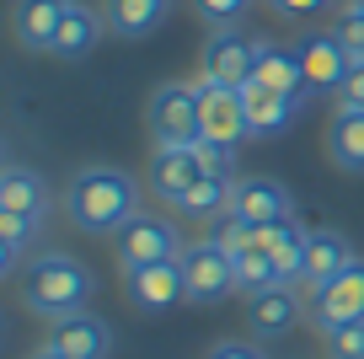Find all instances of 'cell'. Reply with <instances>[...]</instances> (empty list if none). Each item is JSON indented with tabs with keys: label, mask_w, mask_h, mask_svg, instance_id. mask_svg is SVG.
Wrapping results in <instances>:
<instances>
[{
	"label": "cell",
	"mask_w": 364,
	"mask_h": 359,
	"mask_svg": "<svg viewBox=\"0 0 364 359\" xmlns=\"http://www.w3.org/2000/svg\"><path fill=\"white\" fill-rule=\"evenodd\" d=\"M306 316L321 327V333L348 327V322H364V263L353 258L338 279H327L321 290H311L306 295Z\"/></svg>",
	"instance_id": "6"
},
{
	"label": "cell",
	"mask_w": 364,
	"mask_h": 359,
	"mask_svg": "<svg viewBox=\"0 0 364 359\" xmlns=\"http://www.w3.org/2000/svg\"><path fill=\"white\" fill-rule=\"evenodd\" d=\"M182 247H188V241L177 236V225H171L166 214H150V209L129 214L113 231V252H118V269L124 274L150 269V263H161V258H182Z\"/></svg>",
	"instance_id": "4"
},
{
	"label": "cell",
	"mask_w": 364,
	"mask_h": 359,
	"mask_svg": "<svg viewBox=\"0 0 364 359\" xmlns=\"http://www.w3.org/2000/svg\"><path fill=\"white\" fill-rule=\"evenodd\" d=\"M124 279H129V301H134L139 311H166V306L188 301V274H182V258H161V263H150V269L124 274Z\"/></svg>",
	"instance_id": "10"
},
{
	"label": "cell",
	"mask_w": 364,
	"mask_h": 359,
	"mask_svg": "<svg viewBox=\"0 0 364 359\" xmlns=\"http://www.w3.org/2000/svg\"><path fill=\"white\" fill-rule=\"evenodd\" d=\"M65 214L86 236H113L129 214H139V182L124 167H107V161L80 167L65 188Z\"/></svg>",
	"instance_id": "1"
},
{
	"label": "cell",
	"mask_w": 364,
	"mask_h": 359,
	"mask_svg": "<svg viewBox=\"0 0 364 359\" xmlns=\"http://www.w3.org/2000/svg\"><path fill=\"white\" fill-rule=\"evenodd\" d=\"M198 177H204V172H198L193 145H156L150 150V193H156L161 204H177Z\"/></svg>",
	"instance_id": "14"
},
{
	"label": "cell",
	"mask_w": 364,
	"mask_h": 359,
	"mask_svg": "<svg viewBox=\"0 0 364 359\" xmlns=\"http://www.w3.org/2000/svg\"><path fill=\"white\" fill-rule=\"evenodd\" d=\"M338 108H364V65H353L338 86Z\"/></svg>",
	"instance_id": "31"
},
{
	"label": "cell",
	"mask_w": 364,
	"mask_h": 359,
	"mask_svg": "<svg viewBox=\"0 0 364 359\" xmlns=\"http://www.w3.org/2000/svg\"><path fill=\"white\" fill-rule=\"evenodd\" d=\"M279 16H289V22H311V16H321L332 6V0H268Z\"/></svg>",
	"instance_id": "30"
},
{
	"label": "cell",
	"mask_w": 364,
	"mask_h": 359,
	"mask_svg": "<svg viewBox=\"0 0 364 359\" xmlns=\"http://www.w3.org/2000/svg\"><path fill=\"white\" fill-rule=\"evenodd\" d=\"M48 348L65 359H107L113 354V327L91 311H75V316H59L54 333H48Z\"/></svg>",
	"instance_id": "11"
},
{
	"label": "cell",
	"mask_w": 364,
	"mask_h": 359,
	"mask_svg": "<svg viewBox=\"0 0 364 359\" xmlns=\"http://www.w3.org/2000/svg\"><path fill=\"white\" fill-rule=\"evenodd\" d=\"M65 11H70V0H16V11H11L16 43L33 48V54H48V43H54Z\"/></svg>",
	"instance_id": "17"
},
{
	"label": "cell",
	"mask_w": 364,
	"mask_h": 359,
	"mask_svg": "<svg viewBox=\"0 0 364 359\" xmlns=\"http://www.w3.org/2000/svg\"><path fill=\"white\" fill-rule=\"evenodd\" d=\"M327 338V354L332 359H364V322H348V327H332Z\"/></svg>",
	"instance_id": "28"
},
{
	"label": "cell",
	"mask_w": 364,
	"mask_h": 359,
	"mask_svg": "<svg viewBox=\"0 0 364 359\" xmlns=\"http://www.w3.org/2000/svg\"><path fill=\"white\" fill-rule=\"evenodd\" d=\"M182 274H188V301L193 306H215L236 290V258L209 236L182 247Z\"/></svg>",
	"instance_id": "5"
},
{
	"label": "cell",
	"mask_w": 364,
	"mask_h": 359,
	"mask_svg": "<svg viewBox=\"0 0 364 359\" xmlns=\"http://www.w3.org/2000/svg\"><path fill=\"white\" fill-rule=\"evenodd\" d=\"M193 86H198V108H204V140H220V145H241V140H252L241 86H220L215 76H198Z\"/></svg>",
	"instance_id": "7"
},
{
	"label": "cell",
	"mask_w": 364,
	"mask_h": 359,
	"mask_svg": "<svg viewBox=\"0 0 364 359\" xmlns=\"http://www.w3.org/2000/svg\"><path fill=\"white\" fill-rule=\"evenodd\" d=\"M33 359H65V354H54V348H48V343H43V348H38V354H33Z\"/></svg>",
	"instance_id": "33"
},
{
	"label": "cell",
	"mask_w": 364,
	"mask_h": 359,
	"mask_svg": "<svg viewBox=\"0 0 364 359\" xmlns=\"http://www.w3.org/2000/svg\"><path fill=\"white\" fill-rule=\"evenodd\" d=\"M327 156L343 172L364 177V108H338L327 124Z\"/></svg>",
	"instance_id": "21"
},
{
	"label": "cell",
	"mask_w": 364,
	"mask_h": 359,
	"mask_svg": "<svg viewBox=\"0 0 364 359\" xmlns=\"http://www.w3.org/2000/svg\"><path fill=\"white\" fill-rule=\"evenodd\" d=\"M257 70V38L241 27H209L204 38V76H215L220 86H247Z\"/></svg>",
	"instance_id": "8"
},
{
	"label": "cell",
	"mask_w": 364,
	"mask_h": 359,
	"mask_svg": "<svg viewBox=\"0 0 364 359\" xmlns=\"http://www.w3.org/2000/svg\"><path fill=\"white\" fill-rule=\"evenodd\" d=\"M252 76H257L262 86L295 97V102H311V97H316V91H311V80H306V65H300V48L257 43V70H252Z\"/></svg>",
	"instance_id": "15"
},
{
	"label": "cell",
	"mask_w": 364,
	"mask_h": 359,
	"mask_svg": "<svg viewBox=\"0 0 364 359\" xmlns=\"http://www.w3.org/2000/svg\"><path fill=\"white\" fill-rule=\"evenodd\" d=\"M257 0H193V11L204 16V27H241Z\"/></svg>",
	"instance_id": "26"
},
{
	"label": "cell",
	"mask_w": 364,
	"mask_h": 359,
	"mask_svg": "<svg viewBox=\"0 0 364 359\" xmlns=\"http://www.w3.org/2000/svg\"><path fill=\"white\" fill-rule=\"evenodd\" d=\"M332 33H338V43L348 48V59H353V65H364V16L343 6V16H338V27H332Z\"/></svg>",
	"instance_id": "29"
},
{
	"label": "cell",
	"mask_w": 364,
	"mask_h": 359,
	"mask_svg": "<svg viewBox=\"0 0 364 359\" xmlns=\"http://www.w3.org/2000/svg\"><path fill=\"white\" fill-rule=\"evenodd\" d=\"M150 145H198L204 140V108L193 80H161L145 102Z\"/></svg>",
	"instance_id": "3"
},
{
	"label": "cell",
	"mask_w": 364,
	"mask_h": 359,
	"mask_svg": "<svg viewBox=\"0 0 364 359\" xmlns=\"http://www.w3.org/2000/svg\"><path fill=\"white\" fill-rule=\"evenodd\" d=\"M300 65H306V80L316 97H338L343 76L353 70L348 48L338 43V33H311L306 43H300Z\"/></svg>",
	"instance_id": "12"
},
{
	"label": "cell",
	"mask_w": 364,
	"mask_h": 359,
	"mask_svg": "<svg viewBox=\"0 0 364 359\" xmlns=\"http://www.w3.org/2000/svg\"><path fill=\"white\" fill-rule=\"evenodd\" d=\"M102 33H107V16L91 11V6H80V0H70V11H65V22H59L48 54L54 59H86L91 48L102 43Z\"/></svg>",
	"instance_id": "18"
},
{
	"label": "cell",
	"mask_w": 364,
	"mask_h": 359,
	"mask_svg": "<svg viewBox=\"0 0 364 359\" xmlns=\"http://www.w3.org/2000/svg\"><path fill=\"white\" fill-rule=\"evenodd\" d=\"M43 231V214H16V209H0V274H16L22 252L38 241Z\"/></svg>",
	"instance_id": "24"
},
{
	"label": "cell",
	"mask_w": 364,
	"mask_h": 359,
	"mask_svg": "<svg viewBox=\"0 0 364 359\" xmlns=\"http://www.w3.org/2000/svg\"><path fill=\"white\" fill-rule=\"evenodd\" d=\"M343 6H348V11H359V16H364V0H343Z\"/></svg>",
	"instance_id": "34"
},
{
	"label": "cell",
	"mask_w": 364,
	"mask_h": 359,
	"mask_svg": "<svg viewBox=\"0 0 364 359\" xmlns=\"http://www.w3.org/2000/svg\"><path fill=\"white\" fill-rule=\"evenodd\" d=\"M193 156H198V172H204V177H225V172H236V145H220V140H198Z\"/></svg>",
	"instance_id": "27"
},
{
	"label": "cell",
	"mask_w": 364,
	"mask_h": 359,
	"mask_svg": "<svg viewBox=\"0 0 364 359\" xmlns=\"http://www.w3.org/2000/svg\"><path fill=\"white\" fill-rule=\"evenodd\" d=\"M300 311H306V306H300V295L289 290V284H273V290H257L247 301V327L257 338H284L289 327L300 322Z\"/></svg>",
	"instance_id": "16"
},
{
	"label": "cell",
	"mask_w": 364,
	"mask_h": 359,
	"mask_svg": "<svg viewBox=\"0 0 364 359\" xmlns=\"http://www.w3.org/2000/svg\"><path fill=\"white\" fill-rule=\"evenodd\" d=\"M171 6L177 0H102V16H107V33L118 38H150L171 16Z\"/></svg>",
	"instance_id": "20"
},
{
	"label": "cell",
	"mask_w": 364,
	"mask_h": 359,
	"mask_svg": "<svg viewBox=\"0 0 364 359\" xmlns=\"http://www.w3.org/2000/svg\"><path fill=\"white\" fill-rule=\"evenodd\" d=\"M204 359H262V348L257 343H236V338H230V343H215Z\"/></svg>",
	"instance_id": "32"
},
{
	"label": "cell",
	"mask_w": 364,
	"mask_h": 359,
	"mask_svg": "<svg viewBox=\"0 0 364 359\" xmlns=\"http://www.w3.org/2000/svg\"><path fill=\"white\" fill-rule=\"evenodd\" d=\"M91 290H97L91 269L80 258H70V252H38L22 274V306L33 316H48V322L86 311Z\"/></svg>",
	"instance_id": "2"
},
{
	"label": "cell",
	"mask_w": 364,
	"mask_h": 359,
	"mask_svg": "<svg viewBox=\"0 0 364 359\" xmlns=\"http://www.w3.org/2000/svg\"><path fill=\"white\" fill-rule=\"evenodd\" d=\"M230 204H236V177L225 172V177H198L171 209L182 220H220V214H230Z\"/></svg>",
	"instance_id": "23"
},
{
	"label": "cell",
	"mask_w": 364,
	"mask_h": 359,
	"mask_svg": "<svg viewBox=\"0 0 364 359\" xmlns=\"http://www.w3.org/2000/svg\"><path fill=\"white\" fill-rule=\"evenodd\" d=\"M273 284H279V269H273V258L262 247L236 252V290L257 295V290H273Z\"/></svg>",
	"instance_id": "25"
},
{
	"label": "cell",
	"mask_w": 364,
	"mask_h": 359,
	"mask_svg": "<svg viewBox=\"0 0 364 359\" xmlns=\"http://www.w3.org/2000/svg\"><path fill=\"white\" fill-rule=\"evenodd\" d=\"M241 102H247L252 140H279V135H289V129H295V118H300V108H306V102L284 97V91L262 86L257 76H252L247 86H241Z\"/></svg>",
	"instance_id": "9"
},
{
	"label": "cell",
	"mask_w": 364,
	"mask_h": 359,
	"mask_svg": "<svg viewBox=\"0 0 364 359\" xmlns=\"http://www.w3.org/2000/svg\"><path fill=\"white\" fill-rule=\"evenodd\" d=\"M230 209L247 225H273V220H295V199L279 177H241L236 182V204Z\"/></svg>",
	"instance_id": "13"
},
{
	"label": "cell",
	"mask_w": 364,
	"mask_h": 359,
	"mask_svg": "<svg viewBox=\"0 0 364 359\" xmlns=\"http://www.w3.org/2000/svg\"><path fill=\"white\" fill-rule=\"evenodd\" d=\"M348 263H353V247L343 241V231H327V225H316V231H311V241H306V274H300L306 295L321 290L327 279H338Z\"/></svg>",
	"instance_id": "19"
},
{
	"label": "cell",
	"mask_w": 364,
	"mask_h": 359,
	"mask_svg": "<svg viewBox=\"0 0 364 359\" xmlns=\"http://www.w3.org/2000/svg\"><path fill=\"white\" fill-rule=\"evenodd\" d=\"M48 182L43 172L33 167H6L0 172V209H16V214H43L48 220Z\"/></svg>",
	"instance_id": "22"
}]
</instances>
